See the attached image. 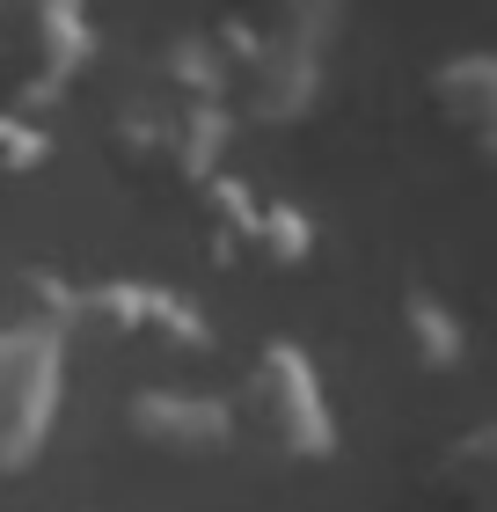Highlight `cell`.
<instances>
[{
  "label": "cell",
  "mask_w": 497,
  "mask_h": 512,
  "mask_svg": "<svg viewBox=\"0 0 497 512\" xmlns=\"http://www.w3.org/2000/svg\"><path fill=\"white\" fill-rule=\"evenodd\" d=\"M22 293H30V322L44 330H103V337H132V344H154V352H183L198 359L212 352V322L191 293L161 286V278H66L52 264L22 271Z\"/></svg>",
  "instance_id": "1"
},
{
  "label": "cell",
  "mask_w": 497,
  "mask_h": 512,
  "mask_svg": "<svg viewBox=\"0 0 497 512\" xmlns=\"http://www.w3.org/2000/svg\"><path fill=\"white\" fill-rule=\"evenodd\" d=\"M66 403V337L44 322H0V483L30 476Z\"/></svg>",
  "instance_id": "3"
},
{
  "label": "cell",
  "mask_w": 497,
  "mask_h": 512,
  "mask_svg": "<svg viewBox=\"0 0 497 512\" xmlns=\"http://www.w3.org/2000/svg\"><path fill=\"white\" fill-rule=\"evenodd\" d=\"M0 44H8L15 74V110L59 103L74 74L96 59V30H88V0H0Z\"/></svg>",
  "instance_id": "4"
},
{
  "label": "cell",
  "mask_w": 497,
  "mask_h": 512,
  "mask_svg": "<svg viewBox=\"0 0 497 512\" xmlns=\"http://www.w3.org/2000/svg\"><path fill=\"white\" fill-rule=\"evenodd\" d=\"M198 198H205L212 249H220V256L249 249V256H264L271 271H300L307 256H315V242H322V227L307 220L293 198H256L234 169H212L198 183Z\"/></svg>",
  "instance_id": "6"
},
{
  "label": "cell",
  "mask_w": 497,
  "mask_h": 512,
  "mask_svg": "<svg viewBox=\"0 0 497 512\" xmlns=\"http://www.w3.org/2000/svg\"><path fill=\"white\" fill-rule=\"evenodd\" d=\"M271 22H293V15H344V0H264Z\"/></svg>",
  "instance_id": "11"
},
{
  "label": "cell",
  "mask_w": 497,
  "mask_h": 512,
  "mask_svg": "<svg viewBox=\"0 0 497 512\" xmlns=\"http://www.w3.org/2000/svg\"><path fill=\"white\" fill-rule=\"evenodd\" d=\"M432 110L439 125L461 139L476 161H490V139H497V59L483 44H468V52H446L432 66Z\"/></svg>",
  "instance_id": "8"
},
{
  "label": "cell",
  "mask_w": 497,
  "mask_h": 512,
  "mask_svg": "<svg viewBox=\"0 0 497 512\" xmlns=\"http://www.w3.org/2000/svg\"><path fill=\"white\" fill-rule=\"evenodd\" d=\"M395 322H402V352H410L424 374H454V366L468 359V322H461V308L446 300L439 286H402V300H395Z\"/></svg>",
  "instance_id": "9"
},
{
  "label": "cell",
  "mask_w": 497,
  "mask_h": 512,
  "mask_svg": "<svg viewBox=\"0 0 497 512\" xmlns=\"http://www.w3.org/2000/svg\"><path fill=\"white\" fill-rule=\"evenodd\" d=\"M234 125L227 103H198V96H176V88L147 81L139 96L125 103V118H117V147L132 161H147V169L176 176V183H198L220 169V139Z\"/></svg>",
  "instance_id": "5"
},
{
  "label": "cell",
  "mask_w": 497,
  "mask_h": 512,
  "mask_svg": "<svg viewBox=\"0 0 497 512\" xmlns=\"http://www.w3.org/2000/svg\"><path fill=\"white\" fill-rule=\"evenodd\" d=\"M125 432L139 447L169 454V461H220L242 425H234V403L212 388H183V381H147L125 395Z\"/></svg>",
  "instance_id": "7"
},
{
  "label": "cell",
  "mask_w": 497,
  "mask_h": 512,
  "mask_svg": "<svg viewBox=\"0 0 497 512\" xmlns=\"http://www.w3.org/2000/svg\"><path fill=\"white\" fill-rule=\"evenodd\" d=\"M52 161V132H44L30 110L0 103V176H37Z\"/></svg>",
  "instance_id": "10"
},
{
  "label": "cell",
  "mask_w": 497,
  "mask_h": 512,
  "mask_svg": "<svg viewBox=\"0 0 497 512\" xmlns=\"http://www.w3.org/2000/svg\"><path fill=\"white\" fill-rule=\"evenodd\" d=\"M234 403V425L256 432L278 461H293V469H322V461H337V403H329L322 388V366L307 359V344L293 337H264L242 374V395H227Z\"/></svg>",
  "instance_id": "2"
}]
</instances>
